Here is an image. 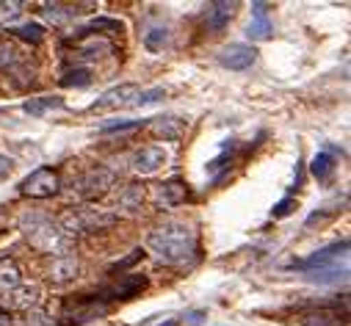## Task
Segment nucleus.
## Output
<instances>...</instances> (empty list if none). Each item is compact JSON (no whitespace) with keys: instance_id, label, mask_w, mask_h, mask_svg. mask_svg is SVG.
I'll use <instances>...</instances> for the list:
<instances>
[{"instance_id":"obj_29","label":"nucleus","mask_w":351,"mask_h":326,"mask_svg":"<svg viewBox=\"0 0 351 326\" xmlns=\"http://www.w3.org/2000/svg\"><path fill=\"white\" fill-rule=\"evenodd\" d=\"M20 12H23V3H0V20H3V23L17 20Z\"/></svg>"},{"instance_id":"obj_19","label":"nucleus","mask_w":351,"mask_h":326,"mask_svg":"<svg viewBox=\"0 0 351 326\" xmlns=\"http://www.w3.org/2000/svg\"><path fill=\"white\" fill-rule=\"evenodd\" d=\"M141 202H144V191H141L138 186H128V188L119 194V208L128 210V213L141 210Z\"/></svg>"},{"instance_id":"obj_12","label":"nucleus","mask_w":351,"mask_h":326,"mask_svg":"<svg viewBox=\"0 0 351 326\" xmlns=\"http://www.w3.org/2000/svg\"><path fill=\"white\" fill-rule=\"evenodd\" d=\"M158 194H160V202H163V205L174 208V205H183V202H186L189 186H186L180 177H171V180H166L163 186H158Z\"/></svg>"},{"instance_id":"obj_6","label":"nucleus","mask_w":351,"mask_h":326,"mask_svg":"<svg viewBox=\"0 0 351 326\" xmlns=\"http://www.w3.org/2000/svg\"><path fill=\"white\" fill-rule=\"evenodd\" d=\"M17 188H20L23 197H31V199H47V197H56V194H58L61 180H58V172H56V169H50V166H39V169H34Z\"/></svg>"},{"instance_id":"obj_13","label":"nucleus","mask_w":351,"mask_h":326,"mask_svg":"<svg viewBox=\"0 0 351 326\" xmlns=\"http://www.w3.org/2000/svg\"><path fill=\"white\" fill-rule=\"evenodd\" d=\"M183 130H186V122L180 116H158V119H152V133L166 138V141H178L183 136Z\"/></svg>"},{"instance_id":"obj_18","label":"nucleus","mask_w":351,"mask_h":326,"mask_svg":"<svg viewBox=\"0 0 351 326\" xmlns=\"http://www.w3.org/2000/svg\"><path fill=\"white\" fill-rule=\"evenodd\" d=\"M23 111L31 116H45L50 111H64V100L61 97H34V100L23 103Z\"/></svg>"},{"instance_id":"obj_31","label":"nucleus","mask_w":351,"mask_h":326,"mask_svg":"<svg viewBox=\"0 0 351 326\" xmlns=\"http://www.w3.org/2000/svg\"><path fill=\"white\" fill-rule=\"evenodd\" d=\"M291 208H293V199H285V202H280V205L274 208V216H288Z\"/></svg>"},{"instance_id":"obj_9","label":"nucleus","mask_w":351,"mask_h":326,"mask_svg":"<svg viewBox=\"0 0 351 326\" xmlns=\"http://www.w3.org/2000/svg\"><path fill=\"white\" fill-rule=\"evenodd\" d=\"M166 163V149L158 147V144H149V147H141L133 158V169L138 175H155L160 166Z\"/></svg>"},{"instance_id":"obj_30","label":"nucleus","mask_w":351,"mask_h":326,"mask_svg":"<svg viewBox=\"0 0 351 326\" xmlns=\"http://www.w3.org/2000/svg\"><path fill=\"white\" fill-rule=\"evenodd\" d=\"M12 169H14V160H12L9 155H0V180L9 177V175H12Z\"/></svg>"},{"instance_id":"obj_17","label":"nucleus","mask_w":351,"mask_h":326,"mask_svg":"<svg viewBox=\"0 0 351 326\" xmlns=\"http://www.w3.org/2000/svg\"><path fill=\"white\" fill-rule=\"evenodd\" d=\"M23 285V274H20V266L9 258H0V290L9 293L14 288Z\"/></svg>"},{"instance_id":"obj_28","label":"nucleus","mask_w":351,"mask_h":326,"mask_svg":"<svg viewBox=\"0 0 351 326\" xmlns=\"http://www.w3.org/2000/svg\"><path fill=\"white\" fill-rule=\"evenodd\" d=\"M17 64V50L12 45H0V69H12Z\"/></svg>"},{"instance_id":"obj_27","label":"nucleus","mask_w":351,"mask_h":326,"mask_svg":"<svg viewBox=\"0 0 351 326\" xmlns=\"http://www.w3.org/2000/svg\"><path fill=\"white\" fill-rule=\"evenodd\" d=\"M144 122H138V119H125V122H106L103 127H100V133H119V130H136V127H141Z\"/></svg>"},{"instance_id":"obj_32","label":"nucleus","mask_w":351,"mask_h":326,"mask_svg":"<svg viewBox=\"0 0 351 326\" xmlns=\"http://www.w3.org/2000/svg\"><path fill=\"white\" fill-rule=\"evenodd\" d=\"M0 326H14V318H12V312L0 310Z\"/></svg>"},{"instance_id":"obj_16","label":"nucleus","mask_w":351,"mask_h":326,"mask_svg":"<svg viewBox=\"0 0 351 326\" xmlns=\"http://www.w3.org/2000/svg\"><path fill=\"white\" fill-rule=\"evenodd\" d=\"M271 34V20L266 12V3H254L252 6V23H249V36L252 39H266Z\"/></svg>"},{"instance_id":"obj_14","label":"nucleus","mask_w":351,"mask_h":326,"mask_svg":"<svg viewBox=\"0 0 351 326\" xmlns=\"http://www.w3.org/2000/svg\"><path fill=\"white\" fill-rule=\"evenodd\" d=\"M77 277V260L72 255H58L50 266V279L56 285H64V282H72Z\"/></svg>"},{"instance_id":"obj_8","label":"nucleus","mask_w":351,"mask_h":326,"mask_svg":"<svg viewBox=\"0 0 351 326\" xmlns=\"http://www.w3.org/2000/svg\"><path fill=\"white\" fill-rule=\"evenodd\" d=\"M257 58V50L249 45H227L224 50H219V64L227 69H249Z\"/></svg>"},{"instance_id":"obj_3","label":"nucleus","mask_w":351,"mask_h":326,"mask_svg":"<svg viewBox=\"0 0 351 326\" xmlns=\"http://www.w3.org/2000/svg\"><path fill=\"white\" fill-rule=\"evenodd\" d=\"M20 229L42 252H53L56 255V252H61L66 247V238H64L61 227L56 221H50L47 216H23L20 218Z\"/></svg>"},{"instance_id":"obj_7","label":"nucleus","mask_w":351,"mask_h":326,"mask_svg":"<svg viewBox=\"0 0 351 326\" xmlns=\"http://www.w3.org/2000/svg\"><path fill=\"white\" fill-rule=\"evenodd\" d=\"M141 97V89L136 84H122L100 95V100L92 105V111H111V108H133Z\"/></svg>"},{"instance_id":"obj_4","label":"nucleus","mask_w":351,"mask_h":326,"mask_svg":"<svg viewBox=\"0 0 351 326\" xmlns=\"http://www.w3.org/2000/svg\"><path fill=\"white\" fill-rule=\"evenodd\" d=\"M114 224H117V216H114V213H106V210H86V208L64 210L61 218H58L61 232H69V235L103 232V229H108V227H114Z\"/></svg>"},{"instance_id":"obj_23","label":"nucleus","mask_w":351,"mask_h":326,"mask_svg":"<svg viewBox=\"0 0 351 326\" xmlns=\"http://www.w3.org/2000/svg\"><path fill=\"white\" fill-rule=\"evenodd\" d=\"M12 34H14V36H20L23 42H31V45H39V42L45 39V28H42V25H36V23H25V25H17Z\"/></svg>"},{"instance_id":"obj_20","label":"nucleus","mask_w":351,"mask_h":326,"mask_svg":"<svg viewBox=\"0 0 351 326\" xmlns=\"http://www.w3.org/2000/svg\"><path fill=\"white\" fill-rule=\"evenodd\" d=\"M332 172H335V158H332V155L321 152V155L313 158V175H315L321 183H326V180L332 177Z\"/></svg>"},{"instance_id":"obj_11","label":"nucleus","mask_w":351,"mask_h":326,"mask_svg":"<svg viewBox=\"0 0 351 326\" xmlns=\"http://www.w3.org/2000/svg\"><path fill=\"white\" fill-rule=\"evenodd\" d=\"M36 301H39V288L36 285H20V288H14V290L6 293V304L12 310H25L28 312Z\"/></svg>"},{"instance_id":"obj_25","label":"nucleus","mask_w":351,"mask_h":326,"mask_svg":"<svg viewBox=\"0 0 351 326\" xmlns=\"http://www.w3.org/2000/svg\"><path fill=\"white\" fill-rule=\"evenodd\" d=\"M166 42H169V31H166V28H149V31L144 34V45H147L149 50H163Z\"/></svg>"},{"instance_id":"obj_2","label":"nucleus","mask_w":351,"mask_h":326,"mask_svg":"<svg viewBox=\"0 0 351 326\" xmlns=\"http://www.w3.org/2000/svg\"><path fill=\"white\" fill-rule=\"evenodd\" d=\"M346 252H348V243L346 240L343 243H332V247L315 252L313 258L293 263L291 268L299 271V274H304L313 282H337V279H346V274H348V258H346Z\"/></svg>"},{"instance_id":"obj_21","label":"nucleus","mask_w":351,"mask_h":326,"mask_svg":"<svg viewBox=\"0 0 351 326\" xmlns=\"http://www.w3.org/2000/svg\"><path fill=\"white\" fill-rule=\"evenodd\" d=\"M89 84H92V75H89V69H83V66H75V69H69L61 77V86H66V89H72V86L83 89V86H89Z\"/></svg>"},{"instance_id":"obj_24","label":"nucleus","mask_w":351,"mask_h":326,"mask_svg":"<svg viewBox=\"0 0 351 326\" xmlns=\"http://www.w3.org/2000/svg\"><path fill=\"white\" fill-rule=\"evenodd\" d=\"M25 326H56V318H53L47 310L31 307V310L25 312Z\"/></svg>"},{"instance_id":"obj_10","label":"nucleus","mask_w":351,"mask_h":326,"mask_svg":"<svg viewBox=\"0 0 351 326\" xmlns=\"http://www.w3.org/2000/svg\"><path fill=\"white\" fill-rule=\"evenodd\" d=\"M235 9H238V3H227V0H224V3H208V9H205V25L210 31H224L227 23L232 20Z\"/></svg>"},{"instance_id":"obj_22","label":"nucleus","mask_w":351,"mask_h":326,"mask_svg":"<svg viewBox=\"0 0 351 326\" xmlns=\"http://www.w3.org/2000/svg\"><path fill=\"white\" fill-rule=\"evenodd\" d=\"M42 9H45L42 14H45L47 20H53V23H66V20H72V17L77 14L75 6H58V3H45Z\"/></svg>"},{"instance_id":"obj_1","label":"nucleus","mask_w":351,"mask_h":326,"mask_svg":"<svg viewBox=\"0 0 351 326\" xmlns=\"http://www.w3.org/2000/svg\"><path fill=\"white\" fill-rule=\"evenodd\" d=\"M149 249L169 266L189 263L197 255V235L186 221H163L147 235Z\"/></svg>"},{"instance_id":"obj_26","label":"nucleus","mask_w":351,"mask_h":326,"mask_svg":"<svg viewBox=\"0 0 351 326\" xmlns=\"http://www.w3.org/2000/svg\"><path fill=\"white\" fill-rule=\"evenodd\" d=\"M80 53H83L86 58H97L100 53H111V45H108L106 39H95V42H89V45H83Z\"/></svg>"},{"instance_id":"obj_15","label":"nucleus","mask_w":351,"mask_h":326,"mask_svg":"<svg viewBox=\"0 0 351 326\" xmlns=\"http://www.w3.org/2000/svg\"><path fill=\"white\" fill-rule=\"evenodd\" d=\"M293 326H343V318L332 310H310L299 315Z\"/></svg>"},{"instance_id":"obj_5","label":"nucleus","mask_w":351,"mask_h":326,"mask_svg":"<svg viewBox=\"0 0 351 326\" xmlns=\"http://www.w3.org/2000/svg\"><path fill=\"white\" fill-rule=\"evenodd\" d=\"M114 183H117V175H114L111 169H106V166H92V169H86V172L72 183V188H75V194H77L80 199H97V197L108 194V188H114Z\"/></svg>"}]
</instances>
